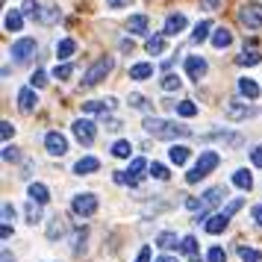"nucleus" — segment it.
Instances as JSON below:
<instances>
[{
    "instance_id": "nucleus-10",
    "label": "nucleus",
    "mask_w": 262,
    "mask_h": 262,
    "mask_svg": "<svg viewBox=\"0 0 262 262\" xmlns=\"http://www.w3.org/2000/svg\"><path fill=\"white\" fill-rule=\"evenodd\" d=\"M45 150H48L50 156H62L68 154V139L62 136L59 130H50L48 136H45Z\"/></svg>"
},
{
    "instance_id": "nucleus-26",
    "label": "nucleus",
    "mask_w": 262,
    "mask_h": 262,
    "mask_svg": "<svg viewBox=\"0 0 262 262\" xmlns=\"http://www.w3.org/2000/svg\"><path fill=\"white\" fill-rule=\"evenodd\" d=\"M168 156H171V162H174V165H186V162H189V156H191V150H189V147H183V144H174V147H168Z\"/></svg>"
},
{
    "instance_id": "nucleus-35",
    "label": "nucleus",
    "mask_w": 262,
    "mask_h": 262,
    "mask_svg": "<svg viewBox=\"0 0 262 262\" xmlns=\"http://www.w3.org/2000/svg\"><path fill=\"white\" fill-rule=\"evenodd\" d=\"M59 6H45V9H41V15H38V21H41V24H53V21H59Z\"/></svg>"
},
{
    "instance_id": "nucleus-38",
    "label": "nucleus",
    "mask_w": 262,
    "mask_h": 262,
    "mask_svg": "<svg viewBox=\"0 0 262 262\" xmlns=\"http://www.w3.org/2000/svg\"><path fill=\"white\" fill-rule=\"evenodd\" d=\"M242 203H245V201H242V198H236V201H230V203L224 206V209H218V212H221V215L227 218V221H230V218H233V215H236L238 209H242Z\"/></svg>"
},
{
    "instance_id": "nucleus-33",
    "label": "nucleus",
    "mask_w": 262,
    "mask_h": 262,
    "mask_svg": "<svg viewBox=\"0 0 262 262\" xmlns=\"http://www.w3.org/2000/svg\"><path fill=\"white\" fill-rule=\"evenodd\" d=\"M130 150H133V144L127 139H118L112 144V156H118V159H130Z\"/></svg>"
},
{
    "instance_id": "nucleus-28",
    "label": "nucleus",
    "mask_w": 262,
    "mask_h": 262,
    "mask_svg": "<svg viewBox=\"0 0 262 262\" xmlns=\"http://www.w3.org/2000/svg\"><path fill=\"white\" fill-rule=\"evenodd\" d=\"M238 92L245 97H250V100H256V97H259V85L253 83L250 77H242V80H238Z\"/></svg>"
},
{
    "instance_id": "nucleus-43",
    "label": "nucleus",
    "mask_w": 262,
    "mask_h": 262,
    "mask_svg": "<svg viewBox=\"0 0 262 262\" xmlns=\"http://www.w3.org/2000/svg\"><path fill=\"white\" fill-rule=\"evenodd\" d=\"M206 262H227V253H224V248H209L206 250Z\"/></svg>"
},
{
    "instance_id": "nucleus-22",
    "label": "nucleus",
    "mask_w": 262,
    "mask_h": 262,
    "mask_svg": "<svg viewBox=\"0 0 262 262\" xmlns=\"http://www.w3.org/2000/svg\"><path fill=\"white\" fill-rule=\"evenodd\" d=\"M233 45V33L227 30V27H218L212 33V48H218V50H224V48H230Z\"/></svg>"
},
{
    "instance_id": "nucleus-20",
    "label": "nucleus",
    "mask_w": 262,
    "mask_h": 262,
    "mask_svg": "<svg viewBox=\"0 0 262 262\" xmlns=\"http://www.w3.org/2000/svg\"><path fill=\"white\" fill-rule=\"evenodd\" d=\"M227 224H230V221H227L224 215H221V212H215L212 218H209V221L203 224V230H206L209 236H218V233H224V230H227Z\"/></svg>"
},
{
    "instance_id": "nucleus-24",
    "label": "nucleus",
    "mask_w": 262,
    "mask_h": 262,
    "mask_svg": "<svg viewBox=\"0 0 262 262\" xmlns=\"http://www.w3.org/2000/svg\"><path fill=\"white\" fill-rule=\"evenodd\" d=\"M212 33H215L212 21H198V24H194V33H191V41H198V45H201V41H206Z\"/></svg>"
},
{
    "instance_id": "nucleus-44",
    "label": "nucleus",
    "mask_w": 262,
    "mask_h": 262,
    "mask_svg": "<svg viewBox=\"0 0 262 262\" xmlns=\"http://www.w3.org/2000/svg\"><path fill=\"white\" fill-rule=\"evenodd\" d=\"M150 174H154L156 180H168V177H171V171H168L162 162H154V165H150Z\"/></svg>"
},
{
    "instance_id": "nucleus-40",
    "label": "nucleus",
    "mask_w": 262,
    "mask_h": 262,
    "mask_svg": "<svg viewBox=\"0 0 262 262\" xmlns=\"http://www.w3.org/2000/svg\"><path fill=\"white\" fill-rule=\"evenodd\" d=\"M162 89L165 92H180V77L177 74H165L162 77Z\"/></svg>"
},
{
    "instance_id": "nucleus-46",
    "label": "nucleus",
    "mask_w": 262,
    "mask_h": 262,
    "mask_svg": "<svg viewBox=\"0 0 262 262\" xmlns=\"http://www.w3.org/2000/svg\"><path fill=\"white\" fill-rule=\"evenodd\" d=\"M45 83H48V74L45 71H36L33 77H30V85H33V89H41Z\"/></svg>"
},
{
    "instance_id": "nucleus-12",
    "label": "nucleus",
    "mask_w": 262,
    "mask_h": 262,
    "mask_svg": "<svg viewBox=\"0 0 262 262\" xmlns=\"http://www.w3.org/2000/svg\"><path fill=\"white\" fill-rule=\"evenodd\" d=\"M115 97H103V100H85L83 103V115H106L115 109Z\"/></svg>"
},
{
    "instance_id": "nucleus-52",
    "label": "nucleus",
    "mask_w": 262,
    "mask_h": 262,
    "mask_svg": "<svg viewBox=\"0 0 262 262\" xmlns=\"http://www.w3.org/2000/svg\"><path fill=\"white\" fill-rule=\"evenodd\" d=\"M12 233H15L12 224H3V227H0V238H3V242H6V238H12Z\"/></svg>"
},
{
    "instance_id": "nucleus-34",
    "label": "nucleus",
    "mask_w": 262,
    "mask_h": 262,
    "mask_svg": "<svg viewBox=\"0 0 262 262\" xmlns=\"http://www.w3.org/2000/svg\"><path fill=\"white\" fill-rule=\"evenodd\" d=\"M180 253H186V256H198V238L194 236H183V242H180Z\"/></svg>"
},
{
    "instance_id": "nucleus-8",
    "label": "nucleus",
    "mask_w": 262,
    "mask_h": 262,
    "mask_svg": "<svg viewBox=\"0 0 262 262\" xmlns=\"http://www.w3.org/2000/svg\"><path fill=\"white\" fill-rule=\"evenodd\" d=\"M36 48H38V45H36V38H18V41L12 45V50H9V53H12V59L18 62V65H24V62L33 59Z\"/></svg>"
},
{
    "instance_id": "nucleus-49",
    "label": "nucleus",
    "mask_w": 262,
    "mask_h": 262,
    "mask_svg": "<svg viewBox=\"0 0 262 262\" xmlns=\"http://www.w3.org/2000/svg\"><path fill=\"white\" fill-rule=\"evenodd\" d=\"M12 218H15V206H12V203H3V221L9 224Z\"/></svg>"
},
{
    "instance_id": "nucleus-4",
    "label": "nucleus",
    "mask_w": 262,
    "mask_h": 262,
    "mask_svg": "<svg viewBox=\"0 0 262 262\" xmlns=\"http://www.w3.org/2000/svg\"><path fill=\"white\" fill-rule=\"evenodd\" d=\"M144 171H150L147 162H144L142 156H136L127 171H115V183H121V186H139V180H142Z\"/></svg>"
},
{
    "instance_id": "nucleus-14",
    "label": "nucleus",
    "mask_w": 262,
    "mask_h": 262,
    "mask_svg": "<svg viewBox=\"0 0 262 262\" xmlns=\"http://www.w3.org/2000/svg\"><path fill=\"white\" fill-rule=\"evenodd\" d=\"M186 27H189L186 15H183V12H174V15H168V18H165V30H162V36H180Z\"/></svg>"
},
{
    "instance_id": "nucleus-5",
    "label": "nucleus",
    "mask_w": 262,
    "mask_h": 262,
    "mask_svg": "<svg viewBox=\"0 0 262 262\" xmlns=\"http://www.w3.org/2000/svg\"><path fill=\"white\" fill-rule=\"evenodd\" d=\"M238 21L248 27V30H259L262 27V3H256V0L242 3V9H238Z\"/></svg>"
},
{
    "instance_id": "nucleus-57",
    "label": "nucleus",
    "mask_w": 262,
    "mask_h": 262,
    "mask_svg": "<svg viewBox=\"0 0 262 262\" xmlns=\"http://www.w3.org/2000/svg\"><path fill=\"white\" fill-rule=\"evenodd\" d=\"M156 262H177V259H174V256H168V253H162V256H159Z\"/></svg>"
},
{
    "instance_id": "nucleus-3",
    "label": "nucleus",
    "mask_w": 262,
    "mask_h": 262,
    "mask_svg": "<svg viewBox=\"0 0 262 262\" xmlns=\"http://www.w3.org/2000/svg\"><path fill=\"white\" fill-rule=\"evenodd\" d=\"M221 201H224V189H221V186H212V189H209V191L201 198V209L194 212V221H203V224H206V221L215 215L212 209H215Z\"/></svg>"
},
{
    "instance_id": "nucleus-29",
    "label": "nucleus",
    "mask_w": 262,
    "mask_h": 262,
    "mask_svg": "<svg viewBox=\"0 0 262 262\" xmlns=\"http://www.w3.org/2000/svg\"><path fill=\"white\" fill-rule=\"evenodd\" d=\"M177 242H183V238H177V233H159L156 236V248H162V250H171V248H180Z\"/></svg>"
},
{
    "instance_id": "nucleus-19",
    "label": "nucleus",
    "mask_w": 262,
    "mask_h": 262,
    "mask_svg": "<svg viewBox=\"0 0 262 262\" xmlns=\"http://www.w3.org/2000/svg\"><path fill=\"white\" fill-rule=\"evenodd\" d=\"M259 62H262V53H259V50H256V48H245V50H242V53H238V56H236V65H242V68H250V65H259Z\"/></svg>"
},
{
    "instance_id": "nucleus-55",
    "label": "nucleus",
    "mask_w": 262,
    "mask_h": 262,
    "mask_svg": "<svg viewBox=\"0 0 262 262\" xmlns=\"http://www.w3.org/2000/svg\"><path fill=\"white\" fill-rule=\"evenodd\" d=\"M106 127L115 133V130H121V121H118V118H109V121H106Z\"/></svg>"
},
{
    "instance_id": "nucleus-53",
    "label": "nucleus",
    "mask_w": 262,
    "mask_h": 262,
    "mask_svg": "<svg viewBox=\"0 0 262 262\" xmlns=\"http://www.w3.org/2000/svg\"><path fill=\"white\" fill-rule=\"evenodd\" d=\"M130 106H136V109H144V97H142V95H130Z\"/></svg>"
},
{
    "instance_id": "nucleus-7",
    "label": "nucleus",
    "mask_w": 262,
    "mask_h": 262,
    "mask_svg": "<svg viewBox=\"0 0 262 262\" xmlns=\"http://www.w3.org/2000/svg\"><path fill=\"white\" fill-rule=\"evenodd\" d=\"M112 65H115V62H112V56H100V59H97L95 65L89 68V71H85L83 85H89V89H92V85H97V83H100V80H103V77H106L109 71H112Z\"/></svg>"
},
{
    "instance_id": "nucleus-9",
    "label": "nucleus",
    "mask_w": 262,
    "mask_h": 262,
    "mask_svg": "<svg viewBox=\"0 0 262 262\" xmlns=\"http://www.w3.org/2000/svg\"><path fill=\"white\" fill-rule=\"evenodd\" d=\"M71 133L77 136V142H83V144H92V142H95V136H97L95 124H92L89 118H77L71 124Z\"/></svg>"
},
{
    "instance_id": "nucleus-21",
    "label": "nucleus",
    "mask_w": 262,
    "mask_h": 262,
    "mask_svg": "<svg viewBox=\"0 0 262 262\" xmlns=\"http://www.w3.org/2000/svg\"><path fill=\"white\" fill-rule=\"evenodd\" d=\"M233 186L242 191H250L253 189V177H250L248 168H238V171H233Z\"/></svg>"
},
{
    "instance_id": "nucleus-2",
    "label": "nucleus",
    "mask_w": 262,
    "mask_h": 262,
    "mask_svg": "<svg viewBox=\"0 0 262 262\" xmlns=\"http://www.w3.org/2000/svg\"><path fill=\"white\" fill-rule=\"evenodd\" d=\"M218 162H221V156L215 154V150H203L201 156H198V162H194V168H191L189 174H186V183H201L203 177H209L215 168H218Z\"/></svg>"
},
{
    "instance_id": "nucleus-17",
    "label": "nucleus",
    "mask_w": 262,
    "mask_h": 262,
    "mask_svg": "<svg viewBox=\"0 0 262 262\" xmlns=\"http://www.w3.org/2000/svg\"><path fill=\"white\" fill-rule=\"evenodd\" d=\"M3 27H6L9 33H21V27H24V12H21V9H9L6 18H3Z\"/></svg>"
},
{
    "instance_id": "nucleus-18",
    "label": "nucleus",
    "mask_w": 262,
    "mask_h": 262,
    "mask_svg": "<svg viewBox=\"0 0 262 262\" xmlns=\"http://www.w3.org/2000/svg\"><path fill=\"white\" fill-rule=\"evenodd\" d=\"M27 194H30V201L33 203H48L50 201V191H48V186L45 183H30V189H27Z\"/></svg>"
},
{
    "instance_id": "nucleus-47",
    "label": "nucleus",
    "mask_w": 262,
    "mask_h": 262,
    "mask_svg": "<svg viewBox=\"0 0 262 262\" xmlns=\"http://www.w3.org/2000/svg\"><path fill=\"white\" fill-rule=\"evenodd\" d=\"M3 159H6V162H15V159H18V150H15L12 144H6V147H3Z\"/></svg>"
},
{
    "instance_id": "nucleus-15",
    "label": "nucleus",
    "mask_w": 262,
    "mask_h": 262,
    "mask_svg": "<svg viewBox=\"0 0 262 262\" xmlns=\"http://www.w3.org/2000/svg\"><path fill=\"white\" fill-rule=\"evenodd\" d=\"M36 106H38V95H36V89H33V85L21 89V92H18V109H21V112H33Z\"/></svg>"
},
{
    "instance_id": "nucleus-48",
    "label": "nucleus",
    "mask_w": 262,
    "mask_h": 262,
    "mask_svg": "<svg viewBox=\"0 0 262 262\" xmlns=\"http://www.w3.org/2000/svg\"><path fill=\"white\" fill-rule=\"evenodd\" d=\"M250 162H253L256 168H262V144H259V147H253V154H250Z\"/></svg>"
},
{
    "instance_id": "nucleus-23",
    "label": "nucleus",
    "mask_w": 262,
    "mask_h": 262,
    "mask_svg": "<svg viewBox=\"0 0 262 262\" xmlns=\"http://www.w3.org/2000/svg\"><path fill=\"white\" fill-rule=\"evenodd\" d=\"M127 30H130L133 36H144V33H147V15H130Z\"/></svg>"
},
{
    "instance_id": "nucleus-36",
    "label": "nucleus",
    "mask_w": 262,
    "mask_h": 262,
    "mask_svg": "<svg viewBox=\"0 0 262 262\" xmlns=\"http://www.w3.org/2000/svg\"><path fill=\"white\" fill-rule=\"evenodd\" d=\"M71 74H74V65L62 62V65H56V68H53V74H50V77H56V80H71Z\"/></svg>"
},
{
    "instance_id": "nucleus-42",
    "label": "nucleus",
    "mask_w": 262,
    "mask_h": 262,
    "mask_svg": "<svg viewBox=\"0 0 262 262\" xmlns=\"http://www.w3.org/2000/svg\"><path fill=\"white\" fill-rule=\"evenodd\" d=\"M27 221H30V224H38V221H41V209H38V203H27Z\"/></svg>"
},
{
    "instance_id": "nucleus-16",
    "label": "nucleus",
    "mask_w": 262,
    "mask_h": 262,
    "mask_svg": "<svg viewBox=\"0 0 262 262\" xmlns=\"http://www.w3.org/2000/svg\"><path fill=\"white\" fill-rule=\"evenodd\" d=\"M97 168H100V159H97V156H80V159L74 162V174L85 177V174H95Z\"/></svg>"
},
{
    "instance_id": "nucleus-13",
    "label": "nucleus",
    "mask_w": 262,
    "mask_h": 262,
    "mask_svg": "<svg viewBox=\"0 0 262 262\" xmlns=\"http://www.w3.org/2000/svg\"><path fill=\"white\" fill-rule=\"evenodd\" d=\"M206 71H209V65H206L203 56H186V77H191V80L198 83Z\"/></svg>"
},
{
    "instance_id": "nucleus-41",
    "label": "nucleus",
    "mask_w": 262,
    "mask_h": 262,
    "mask_svg": "<svg viewBox=\"0 0 262 262\" xmlns=\"http://www.w3.org/2000/svg\"><path fill=\"white\" fill-rule=\"evenodd\" d=\"M65 233V224H62V218L56 215L53 221H50V227H48V238H56V236H62Z\"/></svg>"
},
{
    "instance_id": "nucleus-27",
    "label": "nucleus",
    "mask_w": 262,
    "mask_h": 262,
    "mask_svg": "<svg viewBox=\"0 0 262 262\" xmlns=\"http://www.w3.org/2000/svg\"><path fill=\"white\" fill-rule=\"evenodd\" d=\"M130 77L133 80H147V77H154V65L150 62H136V65H130Z\"/></svg>"
},
{
    "instance_id": "nucleus-39",
    "label": "nucleus",
    "mask_w": 262,
    "mask_h": 262,
    "mask_svg": "<svg viewBox=\"0 0 262 262\" xmlns=\"http://www.w3.org/2000/svg\"><path fill=\"white\" fill-rule=\"evenodd\" d=\"M177 112L183 115V118H194V115H198V103H191V100H183V103L177 106Z\"/></svg>"
},
{
    "instance_id": "nucleus-45",
    "label": "nucleus",
    "mask_w": 262,
    "mask_h": 262,
    "mask_svg": "<svg viewBox=\"0 0 262 262\" xmlns=\"http://www.w3.org/2000/svg\"><path fill=\"white\" fill-rule=\"evenodd\" d=\"M12 136H15V127L9 124V121H0V139L9 144V139H12Z\"/></svg>"
},
{
    "instance_id": "nucleus-1",
    "label": "nucleus",
    "mask_w": 262,
    "mask_h": 262,
    "mask_svg": "<svg viewBox=\"0 0 262 262\" xmlns=\"http://www.w3.org/2000/svg\"><path fill=\"white\" fill-rule=\"evenodd\" d=\"M142 127L147 136H156V139H189L191 136V127L174 124V121H168V118H144Z\"/></svg>"
},
{
    "instance_id": "nucleus-50",
    "label": "nucleus",
    "mask_w": 262,
    "mask_h": 262,
    "mask_svg": "<svg viewBox=\"0 0 262 262\" xmlns=\"http://www.w3.org/2000/svg\"><path fill=\"white\" fill-rule=\"evenodd\" d=\"M136 262H150V248L144 245L142 250H139V256H136Z\"/></svg>"
},
{
    "instance_id": "nucleus-56",
    "label": "nucleus",
    "mask_w": 262,
    "mask_h": 262,
    "mask_svg": "<svg viewBox=\"0 0 262 262\" xmlns=\"http://www.w3.org/2000/svg\"><path fill=\"white\" fill-rule=\"evenodd\" d=\"M203 6H206V9H218V6H221V0H203Z\"/></svg>"
},
{
    "instance_id": "nucleus-58",
    "label": "nucleus",
    "mask_w": 262,
    "mask_h": 262,
    "mask_svg": "<svg viewBox=\"0 0 262 262\" xmlns=\"http://www.w3.org/2000/svg\"><path fill=\"white\" fill-rule=\"evenodd\" d=\"M3 262H15V256L9 253V250H3Z\"/></svg>"
},
{
    "instance_id": "nucleus-30",
    "label": "nucleus",
    "mask_w": 262,
    "mask_h": 262,
    "mask_svg": "<svg viewBox=\"0 0 262 262\" xmlns=\"http://www.w3.org/2000/svg\"><path fill=\"white\" fill-rule=\"evenodd\" d=\"M144 50H147L150 56L165 53V36H150V38H147V45H144Z\"/></svg>"
},
{
    "instance_id": "nucleus-31",
    "label": "nucleus",
    "mask_w": 262,
    "mask_h": 262,
    "mask_svg": "<svg viewBox=\"0 0 262 262\" xmlns=\"http://www.w3.org/2000/svg\"><path fill=\"white\" fill-rule=\"evenodd\" d=\"M41 9H45V3H38V0H24V6H21V12H24V18H36L41 15Z\"/></svg>"
},
{
    "instance_id": "nucleus-6",
    "label": "nucleus",
    "mask_w": 262,
    "mask_h": 262,
    "mask_svg": "<svg viewBox=\"0 0 262 262\" xmlns=\"http://www.w3.org/2000/svg\"><path fill=\"white\" fill-rule=\"evenodd\" d=\"M71 209H74V215H80V218H92V215L97 212V194H92V191L74 194Z\"/></svg>"
},
{
    "instance_id": "nucleus-54",
    "label": "nucleus",
    "mask_w": 262,
    "mask_h": 262,
    "mask_svg": "<svg viewBox=\"0 0 262 262\" xmlns=\"http://www.w3.org/2000/svg\"><path fill=\"white\" fill-rule=\"evenodd\" d=\"M130 0H106V6H112V9H121V6H127Z\"/></svg>"
},
{
    "instance_id": "nucleus-11",
    "label": "nucleus",
    "mask_w": 262,
    "mask_h": 262,
    "mask_svg": "<svg viewBox=\"0 0 262 262\" xmlns=\"http://www.w3.org/2000/svg\"><path fill=\"white\" fill-rule=\"evenodd\" d=\"M224 115L230 121H245V118H250V115H256V109L248 106V103H242V100H230L224 106Z\"/></svg>"
},
{
    "instance_id": "nucleus-25",
    "label": "nucleus",
    "mask_w": 262,
    "mask_h": 262,
    "mask_svg": "<svg viewBox=\"0 0 262 262\" xmlns=\"http://www.w3.org/2000/svg\"><path fill=\"white\" fill-rule=\"evenodd\" d=\"M74 50H77V41L74 38H59L56 41V59H71Z\"/></svg>"
},
{
    "instance_id": "nucleus-51",
    "label": "nucleus",
    "mask_w": 262,
    "mask_h": 262,
    "mask_svg": "<svg viewBox=\"0 0 262 262\" xmlns=\"http://www.w3.org/2000/svg\"><path fill=\"white\" fill-rule=\"evenodd\" d=\"M250 215H253L256 227H262V203H259V206H253V209H250Z\"/></svg>"
},
{
    "instance_id": "nucleus-37",
    "label": "nucleus",
    "mask_w": 262,
    "mask_h": 262,
    "mask_svg": "<svg viewBox=\"0 0 262 262\" xmlns=\"http://www.w3.org/2000/svg\"><path fill=\"white\" fill-rule=\"evenodd\" d=\"M85 238H89V230L85 227H77V233H74V253H80L85 248Z\"/></svg>"
},
{
    "instance_id": "nucleus-32",
    "label": "nucleus",
    "mask_w": 262,
    "mask_h": 262,
    "mask_svg": "<svg viewBox=\"0 0 262 262\" xmlns=\"http://www.w3.org/2000/svg\"><path fill=\"white\" fill-rule=\"evenodd\" d=\"M238 256H242V262H262V250L248 248V245H238Z\"/></svg>"
}]
</instances>
